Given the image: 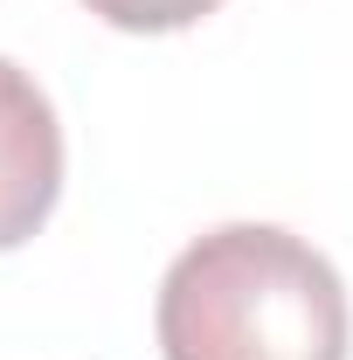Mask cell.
<instances>
[{"label": "cell", "instance_id": "obj_2", "mask_svg": "<svg viewBox=\"0 0 353 360\" xmlns=\"http://www.w3.org/2000/svg\"><path fill=\"white\" fill-rule=\"evenodd\" d=\"M63 194V125L42 84L0 56V250L28 243Z\"/></svg>", "mask_w": 353, "mask_h": 360}, {"label": "cell", "instance_id": "obj_3", "mask_svg": "<svg viewBox=\"0 0 353 360\" xmlns=\"http://www.w3.org/2000/svg\"><path fill=\"white\" fill-rule=\"evenodd\" d=\"M97 21L111 28H132V35H167V28H187L201 14H215L222 0H84Z\"/></svg>", "mask_w": 353, "mask_h": 360}, {"label": "cell", "instance_id": "obj_1", "mask_svg": "<svg viewBox=\"0 0 353 360\" xmlns=\"http://www.w3.org/2000/svg\"><path fill=\"white\" fill-rule=\"evenodd\" d=\"M347 340L340 270L305 236L270 222L208 229L160 284L167 360H347Z\"/></svg>", "mask_w": 353, "mask_h": 360}]
</instances>
